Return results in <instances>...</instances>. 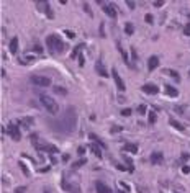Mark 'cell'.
Returning <instances> with one entry per match:
<instances>
[{"label":"cell","instance_id":"obj_1","mask_svg":"<svg viewBox=\"0 0 190 193\" xmlns=\"http://www.w3.org/2000/svg\"><path fill=\"white\" fill-rule=\"evenodd\" d=\"M77 123V115H75V108L74 106H67L66 111L63 113L61 120H58L56 123V129L61 133H72Z\"/></svg>","mask_w":190,"mask_h":193},{"label":"cell","instance_id":"obj_2","mask_svg":"<svg viewBox=\"0 0 190 193\" xmlns=\"http://www.w3.org/2000/svg\"><path fill=\"white\" fill-rule=\"evenodd\" d=\"M46 46H48V49H49L51 54H61L66 48L64 41L61 39L58 35H49L46 38Z\"/></svg>","mask_w":190,"mask_h":193},{"label":"cell","instance_id":"obj_3","mask_svg":"<svg viewBox=\"0 0 190 193\" xmlns=\"http://www.w3.org/2000/svg\"><path fill=\"white\" fill-rule=\"evenodd\" d=\"M40 102H41V105L48 110V113H51V115H58V111H59V106H58V102L53 100L49 95H44V93H41L40 95Z\"/></svg>","mask_w":190,"mask_h":193},{"label":"cell","instance_id":"obj_4","mask_svg":"<svg viewBox=\"0 0 190 193\" xmlns=\"http://www.w3.org/2000/svg\"><path fill=\"white\" fill-rule=\"evenodd\" d=\"M36 138H38V136H36V134H33L30 139L33 141V146H35L38 150H48L49 154H56V152H59V149L56 147V146H53V144H40Z\"/></svg>","mask_w":190,"mask_h":193},{"label":"cell","instance_id":"obj_5","mask_svg":"<svg viewBox=\"0 0 190 193\" xmlns=\"http://www.w3.org/2000/svg\"><path fill=\"white\" fill-rule=\"evenodd\" d=\"M31 84H35L36 87H49L51 79L44 77V75H31Z\"/></svg>","mask_w":190,"mask_h":193},{"label":"cell","instance_id":"obj_6","mask_svg":"<svg viewBox=\"0 0 190 193\" xmlns=\"http://www.w3.org/2000/svg\"><path fill=\"white\" fill-rule=\"evenodd\" d=\"M7 133L12 136V139L13 141H20L21 139V133H20V129H18V126L17 124H13V123H10L7 126Z\"/></svg>","mask_w":190,"mask_h":193},{"label":"cell","instance_id":"obj_7","mask_svg":"<svg viewBox=\"0 0 190 193\" xmlns=\"http://www.w3.org/2000/svg\"><path fill=\"white\" fill-rule=\"evenodd\" d=\"M112 77H113V80H115V84H116V88L120 92H125V82H123V79L120 77V74L116 72V69H112Z\"/></svg>","mask_w":190,"mask_h":193},{"label":"cell","instance_id":"obj_8","mask_svg":"<svg viewBox=\"0 0 190 193\" xmlns=\"http://www.w3.org/2000/svg\"><path fill=\"white\" fill-rule=\"evenodd\" d=\"M149 161H151V164H153V165H161V164H162V161H164L162 152H159V150L153 152V154L149 156Z\"/></svg>","mask_w":190,"mask_h":193},{"label":"cell","instance_id":"obj_9","mask_svg":"<svg viewBox=\"0 0 190 193\" xmlns=\"http://www.w3.org/2000/svg\"><path fill=\"white\" fill-rule=\"evenodd\" d=\"M95 70H97V74L100 75V77H103V79H107L108 75H110V74L107 72V69H105V65H103L102 59H98L97 62H95Z\"/></svg>","mask_w":190,"mask_h":193},{"label":"cell","instance_id":"obj_10","mask_svg":"<svg viewBox=\"0 0 190 193\" xmlns=\"http://www.w3.org/2000/svg\"><path fill=\"white\" fill-rule=\"evenodd\" d=\"M95 191L97 193H113V190L108 185H105V183L103 182H95Z\"/></svg>","mask_w":190,"mask_h":193},{"label":"cell","instance_id":"obj_11","mask_svg":"<svg viewBox=\"0 0 190 193\" xmlns=\"http://www.w3.org/2000/svg\"><path fill=\"white\" fill-rule=\"evenodd\" d=\"M63 188L66 191H69V193H80V188L79 185H74V183H67V180H63Z\"/></svg>","mask_w":190,"mask_h":193},{"label":"cell","instance_id":"obj_12","mask_svg":"<svg viewBox=\"0 0 190 193\" xmlns=\"http://www.w3.org/2000/svg\"><path fill=\"white\" fill-rule=\"evenodd\" d=\"M141 88H142V92L148 93V95H156V93L159 92V87H156L154 84H144Z\"/></svg>","mask_w":190,"mask_h":193},{"label":"cell","instance_id":"obj_13","mask_svg":"<svg viewBox=\"0 0 190 193\" xmlns=\"http://www.w3.org/2000/svg\"><path fill=\"white\" fill-rule=\"evenodd\" d=\"M103 12H105L110 18H116V10H115V5H113V3H107V5H103Z\"/></svg>","mask_w":190,"mask_h":193},{"label":"cell","instance_id":"obj_14","mask_svg":"<svg viewBox=\"0 0 190 193\" xmlns=\"http://www.w3.org/2000/svg\"><path fill=\"white\" fill-rule=\"evenodd\" d=\"M36 3H38L40 7H43L41 10H43V12H46L48 18H53V17H54V13L51 12V8H49V2H36Z\"/></svg>","mask_w":190,"mask_h":193},{"label":"cell","instance_id":"obj_15","mask_svg":"<svg viewBox=\"0 0 190 193\" xmlns=\"http://www.w3.org/2000/svg\"><path fill=\"white\" fill-rule=\"evenodd\" d=\"M158 65H159V58L158 56H151L148 61V70H154Z\"/></svg>","mask_w":190,"mask_h":193},{"label":"cell","instance_id":"obj_16","mask_svg":"<svg viewBox=\"0 0 190 193\" xmlns=\"http://www.w3.org/2000/svg\"><path fill=\"white\" fill-rule=\"evenodd\" d=\"M123 152H133V154H136V152H138V146L128 143V144L123 146Z\"/></svg>","mask_w":190,"mask_h":193},{"label":"cell","instance_id":"obj_17","mask_svg":"<svg viewBox=\"0 0 190 193\" xmlns=\"http://www.w3.org/2000/svg\"><path fill=\"white\" fill-rule=\"evenodd\" d=\"M89 139H92V141H93V143H97V144H98V146H100V147H102V149H105V147H107V146H105V143H103V141H102L100 138H98V136H97V134L90 133V134H89Z\"/></svg>","mask_w":190,"mask_h":193},{"label":"cell","instance_id":"obj_18","mask_svg":"<svg viewBox=\"0 0 190 193\" xmlns=\"http://www.w3.org/2000/svg\"><path fill=\"white\" fill-rule=\"evenodd\" d=\"M10 53L12 54H17L18 53V38H12V41H10Z\"/></svg>","mask_w":190,"mask_h":193},{"label":"cell","instance_id":"obj_19","mask_svg":"<svg viewBox=\"0 0 190 193\" xmlns=\"http://www.w3.org/2000/svg\"><path fill=\"white\" fill-rule=\"evenodd\" d=\"M164 88H165V93H167L169 97H177L179 95V90L172 85H164Z\"/></svg>","mask_w":190,"mask_h":193},{"label":"cell","instance_id":"obj_20","mask_svg":"<svg viewBox=\"0 0 190 193\" xmlns=\"http://www.w3.org/2000/svg\"><path fill=\"white\" fill-rule=\"evenodd\" d=\"M90 150H92V152H93L95 156L98 157V159L102 157V147H100V146H97L95 143H92V144H90Z\"/></svg>","mask_w":190,"mask_h":193},{"label":"cell","instance_id":"obj_21","mask_svg":"<svg viewBox=\"0 0 190 193\" xmlns=\"http://www.w3.org/2000/svg\"><path fill=\"white\" fill-rule=\"evenodd\" d=\"M82 48H85L84 44H77V46H75V48H74V51H72V53H70V59H75V58H79V53H80V51H82Z\"/></svg>","mask_w":190,"mask_h":193},{"label":"cell","instance_id":"obj_22","mask_svg":"<svg viewBox=\"0 0 190 193\" xmlns=\"http://www.w3.org/2000/svg\"><path fill=\"white\" fill-rule=\"evenodd\" d=\"M169 124H170V126H172V128H175V129H177V131H184V129H185V128H184V126H182V124H180V123H179V121H175L174 118H170V120H169Z\"/></svg>","mask_w":190,"mask_h":193},{"label":"cell","instance_id":"obj_23","mask_svg":"<svg viewBox=\"0 0 190 193\" xmlns=\"http://www.w3.org/2000/svg\"><path fill=\"white\" fill-rule=\"evenodd\" d=\"M164 72H165V74H167V75H170V77H174V79H175V80H180V77H179L177 70H172V69H165V70H164Z\"/></svg>","mask_w":190,"mask_h":193},{"label":"cell","instance_id":"obj_24","mask_svg":"<svg viewBox=\"0 0 190 193\" xmlns=\"http://www.w3.org/2000/svg\"><path fill=\"white\" fill-rule=\"evenodd\" d=\"M118 51H120V53H121V56H123V61H125V62H126L128 65H131L130 59H128V54L125 53V51H123V48H120V43H118Z\"/></svg>","mask_w":190,"mask_h":193},{"label":"cell","instance_id":"obj_25","mask_svg":"<svg viewBox=\"0 0 190 193\" xmlns=\"http://www.w3.org/2000/svg\"><path fill=\"white\" fill-rule=\"evenodd\" d=\"M123 159H125V162L128 164V170H130V172L135 170V167H133V161H131V159L128 157V156H123Z\"/></svg>","mask_w":190,"mask_h":193},{"label":"cell","instance_id":"obj_26","mask_svg":"<svg viewBox=\"0 0 190 193\" xmlns=\"http://www.w3.org/2000/svg\"><path fill=\"white\" fill-rule=\"evenodd\" d=\"M53 90H54V93H58V95H67V90L63 87H54Z\"/></svg>","mask_w":190,"mask_h":193},{"label":"cell","instance_id":"obj_27","mask_svg":"<svg viewBox=\"0 0 190 193\" xmlns=\"http://www.w3.org/2000/svg\"><path fill=\"white\" fill-rule=\"evenodd\" d=\"M125 31H126V35H130V36L135 33V28H133L131 23H126V25H125Z\"/></svg>","mask_w":190,"mask_h":193},{"label":"cell","instance_id":"obj_28","mask_svg":"<svg viewBox=\"0 0 190 193\" xmlns=\"http://www.w3.org/2000/svg\"><path fill=\"white\" fill-rule=\"evenodd\" d=\"M148 120H149V123L153 124V123H156V120H158V115H156L154 111H149V116H148Z\"/></svg>","mask_w":190,"mask_h":193},{"label":"cell","instance_id":"obj_29","mask_svg":"<svg viewBox=\"0 0 190 193\" xmlns=\"http://www.w3.org/2000/svg\"><path fill=\"white\" fill-rule=\"evenodd\" d=\"M120 131H123V126L115 124V126H112V128H110V133H120Z\"/></svg>","mask_w":190,"mask_h":193},{"label":"cell","instance_id":"obj_30","mask_svg":"<svg viewBox=\"0 0 190 193\" xmlns=\"http://www.w3.org/2000/svg\"><path fill=\"white\" fill-rule=\"evenodd\" d=\"M85 164V159H80V161H77V162H74V165H72V169H79L80 165H84Z\"/></svg>","mask_w":190,"mask_h":193},{"label":"cell","instance_id":"obj_31","mask_svg":"<svg viewBox=\"0 0 190 193\" xmlns=\"http://www.w3.org/2000/svg\"><path fill=\"white\" fill-rule=\"evenodd\" d=\"M18 165H20V169L23 170V173H25V175H30V172H28V169L25 167V164H23V162H20V164H18Z\"/></svg>","mask_w":190,"mask_h":193},{"label":"cell","instance_id":"obj_32","mask_svg":"<svg viewBox=\"0 0 190 193\" xmlns=\"http://www.w3.org/2000/svg\"><path fill=\"white\" fill-rule=\"evenodd\" d=\"M21 123H23V124H26V126H30V124H33V118H23Z\"/></svg>","mask_w":190,"mask_h":193},{"label":"cell","instance_id":"obj_33","mask_svg":"<svg viewBox=\"0 0 190 193\" xmlns=\"http://www.w3.org/2000/svg\"><path fill=\"white\" fill-rule=\"evenodd\" d=\"M131 113H133V111L130 110V108H125V110H121V115H123V116H130Z\"/></svg>","mask_w":190,"mask_h":193},{"label":"cell","instance_id":"obj_34","mask_svg":"<svg viewBox=\"0 0 190 193\" xmlns=\"http://www.w3.org/2000/svg\"><path fill=\"white\" fill-rule=\"evenodd\" d=\"M184 35L190 36V23H188V25H185V28H184Z\"/></svg>","mask_w":190,"mask_h":193},{"label":"cell","instance_id":"obj_35","mask_svg":"<svg viewBox=\"0 0 190 193\" xmlns=\"http://www.w3.org/2000/svg\"><path fill=\"white\" fill-rule=\"evenodd\" d=\"M120 187L123 188V190H126V191H130V187H128V183H125V182H120Z\"/></svg>","mask_w":190,"mask_h":193},{"label":"cell","instance_id":"obj_36","mask_svg":"<svg viewBox=\"0 0 190 193\" xmlns=\"http://www.w3.org/2000/svg\"><path fill=\"white\" fill-rule=\"evenodd\" d=\"M144 20H146V23H149V25H151V23H153V15H149V13H148V15L144 17Z\"/></svg>","mask_w":190,"mask_h":193},{"label":"cell","instance_id":"obj_37","mask_svg":"<svg viewBox=\"0 0 190 193\" xmlns=\"http://www.w3.org/2000/svg\"><path fill=\"white\" fill-rule=\"evenodd\" d=\"M33 51H35V53H38V54H41V53H43V48H41V46H38V44H36L35 48H33Z\"/></svg>","mask_w":190,"mask_h":193},{"label":"cell","instance_id":"obj_38","mask_svg":"<svg viewBox=\"0 0 190 193\" xmlns=\"http://www.w3.org/2000/svg\"><path fill=\"white\" fill-rule=\"evenodd\" d=\"M84 64H85V59H84V56L80 54V56H79V65H80V67H82Z\"/></svg>","mask_w":190,"mask_h":193},{"label":"cell","instance_id":"obj_39","mask_svg":"<svg viewBox=\"0 0 190 193\" xmlns=\"http://www.w3.org/2000/svg\"><path fill=\"white\" fill-rule=\"evenodd\" d=\"M26 190V187H17V190H15V193H23Z\"/></svg>","mask_w":190,"mask_h":193},{"label":"cell","instance_id":"obj_40","mask_svg":"<svg viewBox=\"0 0 190 193\" xmlns=\"http://www.w3.org/2000/svg\"><path fill=\"white\" fill-rule=\"evenodd\" d=\"M153 5H154V7H162L164 2H161V0H156V2H153Z\"/></svg>","mask_w":190,"mask_h":193},{"label":"cell","instance_id":"obj_41","mask_svg":"<svg viewBox=\"0 0 190 193\" xmlns=\"http://www.w3.org/2000/svg\"><path fill=\"white\" fill-rule=\"evenodd\" d=\"M84 152H85V147H82V146H80V147L77 149V154H79V156H84Z\"/></svg>","mask_w":190,"mask_h":193},{"label":"cell","instance_id":"obj_42","mask_svg":"<svg viewBox=\"0 0 190 193\" xmlns=\"http://www.w3.org/2000/svg\"><path fill=\"white\" fill-rule=\"evenodd\" d=\"M138 110H139V113H141V115H144V113H146V105H141L139 108H138Z\"/></svg>","mask_w":190,"mask_h":193},{"label":"cell","instance_id":"obj_43","mask_svg":"<svg viewBox=\"0 0 190 193\" xmlns=\"http://www.w3.org/2000/svg\"><path fill=\"white\" fill-rule=\"evenodd\" d=\"M182 172H184V173H190V167H188V165H184V167H182Z\"/></svg>","mask_w":190,"mask_h":193},{"label":"cell","instance_id":"obj_44","mask_svg":"<svg viewBox=\"0 0 190 193\" xmlns=\"http://www.w3.org/2000/svg\"><path fill=\"white\" fill-rule=\"evenodd\" d=\"M84 8H85V12H87L89 15H92V12H90V8H89V3H84Z\"/></svg>","mask_w":190,"mask_h":193},{"label":"cell","instance_id":"obj_45","mask_svg":"<svg viewBox=\"0 0 190 193\" xmlns=\"http://www.w3.org/2000/svg\"><path fill=\"white\" fill-rule=\"evenodd\" d=\"M188 157H190V156H188L187 152H184V154H182V161H184V162H185V161H188Z\"/></svg>","mask_w":190,"mask_h":193},{"label":"cell","instance_id":"obj_46","mask_svg":"<svg viewBox=\"0 0 190 193\" xmlns=\"http://www.w3.org/2000/svg\"><path fill=\"white\" fill-rule=\"evenodd\" d=\"M126 5L130 7V8H135V2H131V0H128V2H126Z\"/></svg>","mask_w":190,"mask_h":193},{"label":"cell","instance_id":"obj_47","mask_svg":"<svg viewBox=\"0 0 190 193\" xmlns=\"http://www.w3.org/2000/svg\"><path fill=\"white\" fill-rule=\"evenodd\" d=\"M116 169H118V170H126V167L121 165V164H116Z\"/></svg>","mask_w":190,"mask_h":193},{"label":"cell","instance_id":"obj_48","mask_svg":"<svg viewBox=\"0 0 190 193\" xmlns=\"http://www.w3.org/2000/svg\"><path fill=\"white\" fill-rule=\"evenodd\" d=\"M66 35H67V38H70V39H72V38L75 36V35H74L72 31H66Z\"/></svg>","mask_w":190,"mask_h":193},{"label":"cell","instance_id":"obj_49","mask_svg":"<svg viewBox=\"0 0 190 193\" xmlns=\"http://www.w3.org/2000/svg\"><path fill=\"white\" fill-rule=\"evenodd\" d=\"M136 190L139 191V193H148V191H146V190H144V188H142V187H136Z\"/></svg>","mask_w":190,"mask_h":193},{"label":"cell","instance_id":"obj_50","mask_svg":"<svg viewBox=\"0 0 190 193\" xmlns=\"http://www.w3.org/2000/svg\"><path fill=\"white\" fill-rule=\"evenodd\" d=\"M63 161H64V162L69 161V154H64V156H63Z\"/></svg>","mask_w":190,"mask_h":193},{"label":"cell","instance_id":"obj_51","mask_svg":"<svg viewBox=\"0 0 190 193\" xmlns=\"http://www.w3.org/2000/svg\"><path fill=\"white\" fill-rule=\"evenodd\" d=\"M116 193H125V191H121V190H118V191H116Z\"/></svg>","mask_w":190,"mask_h":193},{"label":"cell","instance_id":"obj_52","mask_svg":"<svg viewBox=\"0 0 190 193\" xmlns=\"http://www.w3.org/2000/svg\"><path fill=\"white\" fill-rule=\"evenodd\" d=\"M175 193H180V191H175Z\"/></svg>","mask_w":190,"mask_h":193}]
</instances>
